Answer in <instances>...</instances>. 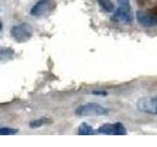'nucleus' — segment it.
Wrapping results in <instances>:
<instances>
[{
    "label": "nucleus",
    "mask_w": 157,
    "mask_h": 147,
    "mask_svg": "<svg viewBox=\"0 0 157 147\" xmlns=\"http://www.w3.org/2000/svg\"><path fill=\"white\" fill-rule=\"evenodd\" d=\"M19 130L12 127H0V135H11L16 134Z\"/></svg>",
    "instance_id": "nucleus-11"
},
{
    "label": "nucleus",
    "mask_w": 157,
    "mask_h": 147,
    "mask_svg": "<svg viewBox=\"0 0 157 147\" xmlns=\"http://www.w3.org/2000/svg\"><path fill=\"white\" fill-rule=\"evenodd\" d=\"M56 4L53 0H39L31 10V14L34 17H41L52 12Z\"/></svg>",
    "instance_id": "nucleus-4"
},
{
    "label": "nucleus",
    "mask_w": 157,
    "mask_h": 147,
    "mask_svg": "<svg viewBox=\"0 0 157 147\" xmlns=\"http://www.w3.org/2000/svg\"><path fill=\"white\" fill-rule=\"evenodd\" d=\"M78 134L80 135H92L94 134V130H93L91 126L87 125L86 123H82L78 127Z\"/></svg>",
    "instance_id": "nucleus-8"
},
{
    "label": "nucleus",
    "mask_w": 157,
    "mask_h": 147,
    "mask_svg": "<svg viewBox=\"0 0 157 147\" xmlns=\"http://www.w3.org/2000/svg\"><path fill=\"white\" fill-rule=\"evenodd\" d=\"M33 27L28 23H22L11 28V36L19 42L28 41L33 36Z\"/></svg>",
    "instance_id": "nucleus-2"
},
{
    "label": "nucleus",
    "mask_w": 157,
    "mask_h": 147,
    "mask_svg": "<svg viewBox=\"0 0 157 147\" xmlns=\"http://www.w3.org/2000/svg\"><path fill=\"white\" fill-rule=\"evenodd\" d=\"M92 94L100 95V96H106L107 95V92L104 91V90H94V91H92Z\"/></svg>",
    "instance_id": "nucleus-13"
},
{
    "label": "nucleus",
    "mask_w": 157,
    "mask_h": 147,
    "mask_svg": "<svg viewBox=\"0 0 157 147\" xmlns=\"http://www.w3.org/2000/svg\"><path fill=\"white\" fill-rule=\"evenodd\" d=\"M98 132L109 135H125L127 134V130L121 123H115V124L102 125L98 129Z\"/></svg>",
    "instance_id": "nucleus-5"
},
{
    "label": "nucleus",
    "mask_w": 157,
    "mask_h": 147,
    "mask_svg": "<svg viewBox=\"0 0 157 147\" xmlns=\"http://www.w3.org/2000/svg\"><path fill=\"white\" fill-rule=\"evenodd\" d=\"M97 2L105 12H108V13L114 12L115 5L113 4L112 1H110V0H97Z\"/></svg>",
    "instance_id": "nucleus-9"
},
{
    "label": "nucleus",
    "mask_w": 157,
    "mask_h": 147,
    "mask_svg": "<svg viewBox=\"0 0 157 147\" xmlns=\"http://www.w3.org/2000/svg\"><path fill=\"white\" fill-rule=\"evenodd\" d=\"M76 115L80 117L86 116H106L108 115V109L96 103H88L86 105H82L78 107L76 111Z\"/></svg>",
    "instance_id": "nucleus-1"
},
{
    "label": "nucleus",
    "mask_w": 157,
    "mask_h": 147,
    "mask_svg": "<svg viewBox=\"0 0 157 147\" xmlns=\"http://www.w3.org/2000/svg\"><path fill=\"white\" fill-rule=\"evenodd\" d=\"M52 121L50 119H46V118H41V119H37V120H33L29 123V126L32 129H37V127H40L41 126L45 125V124H50Z\"/></svg>",
    "instance_id": "nucleus-10"
},
{
    "label": "nucleus",
    "mask_w": 157,
    "mask_h": 147,
    "mask_svg": "<svg viewBox=\"0 0 157 147\" xmlns=\"http://www.w3.org/2000/svg\"><path fill=\"white\" fill-rule=\"evenodd\" d=\"M14 57V50L12 48H2L0 49V62H6L12 60Z\"/></svg>",
    "instance_id": "nucleus-7"
},
{
    "label": "nucleus",
    "mask_w": 157,
    "mask_h": 147,
    "mask_svg": "<svg viewBox=\"0 0 157 147\" xmlns=\"http://www.w3.org/2000/svg\"><path fill=\"white\" fill-rule=\"evenodd\" d=\"M146 2H147V0H137V3H139V5H140V6H144Z\"/></svg>",
    "instance_id": "nucleus-14"
},
{
    "label": "nucleus",
    "mask_w": 157,
    "mask_h": 147,
    "mask_svg": "<svg viewBox=\"0 0 157 147\" xmlns=\"http://www.w3.org/2000/svg\"><path fill=\"white\" fill-rule=\"evenodd\" d=\"M118 4H119V7L123 8H131V4H130V0H117Z\"/></svg>",
    "instance_id": "nucleus-12"
},
{
    "label": "nucleus",
    "mask_w": 157,
    "mask_h": 147,
    "mask_svg": "<svg viewBox=\"0 0 157 147\" xmlns=\"http://www.w3.org/2000/svg\"><path fill=\"white\" fill-rule=\"evenodd\" d=\"M112 21L123 24H130L134 21V15L132 13V8L118 7L114 10V14L112 16Z\"/></svg>",
    "instance_id": "nucleus-6"
},
{
    "label": "nucleus",
    "mask_w": 157,
    "mask_h": 147,
    "mask_svg": "<svg viewBox=\"0 0 157 147\" xmlns=\"http://www.w3.org/2000/svg\"><path fill=\"white\" fill-rule=\"evenodd\" d=\"M1 28H2V24H1V22H0V31H1Z\"/></svg>",
    "instance_id": "nucleus-15"
},
{
    "label": "nucleus",
    "mask_w": 157,
    "mask_h": 147,
    "mask_svg": "<svg viewBox=\"0 0 157 147\" xmlns=\"http://www.w3.org/2000/svg\"><path fill=\"white\" fill-rule=\"evenodd\" d=\"M137 110L149 115H157V97H142L136 102Z\"/></svg>",
    "instance_id": "nucleus-3"
}]
</instances>
